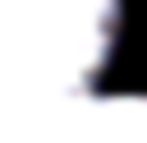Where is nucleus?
<instances>
[{
    "label": "nucleus",
    "mask_w": 147,
    "mask_h": 143,
    "mask_svg": "<svg viewBox=\"0 0 147 143\" xmlns=\"http://www.w3.org/2000/svg\"><path fill=\"white\" fill-rule=\"evenodd\" d=\"M119 0H0V111L69 106L110 65Z\"/></svg>",
    "instance_id": "1"
}]
</instances>
